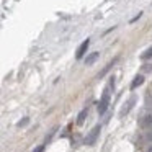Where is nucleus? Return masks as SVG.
Segmentation results:
<instances>
[{
  "label": "nucleus",
  "instance_id": "6",
  "mask_svg": "<svg viewBox=\"0 0 152 152\" xmlns=\"http://www.w3.org/2000/svg\"><path fill=\"white\" fill-rule=\"evenodd\" d=\"M142 83H144V77H142V75H136L134 80L131 82V90H136L139 85H142Z\"/></svg>",
  "mask_w": 152,
  "mask_h": 152
},
{
  "label": "nucleus",
  "instance_id": "7",
  "mask_svg": "<svg viewBox=\"0 0 152 152\" xmlns=\"http://www.w3.org/2000/svg\"><path fill=\"white\" fill-rule=\"evenodd\" d=\"M87 115H88V108H83L82 111L79 113V116H77V124H83V123H85Z\"/></svg>",
  "mask_w": 152,
  "mask_h": 152
},
{
  "label": "nucleus",
  "instance_id": "14",
  "mask_svg": "<svg viewBox=\"0 0 152 152\" xmlns=\"http://www.w3.org/2000/svg\"><path fill=\"white\" fill-rule=\"evenodd\" d=\"M149 137H151V139H152V131H151V134H149Z\"/></svg>",
  "mask_w": 152,
  "mask_h": 152
},
{
  "label": "nucleus",
  "instance_id": "13",
  "mask_svg": "<svg viewBox=\"0 0 152 152\" xmlns=\"http://www.w3.org/2000/svg\"><path fill=\"white\" fill-rule=\"evenodd\" d=\"M147 152H152V145H151V147H147Z\"/></svg>",
  "mask_w": 152,
  "mask_h": 152
},
{
  "label": "nucleus",
  "instance_id": "2",
  "mask_svg": "<svg viewBox=\"0 0 152 152\" xmlns=\"http://www.w3.org/2000/svg\"><path fill=\"white\" fill-rule=\"evenodd\" d=\"M100 131H102V128H100V124L98 126H95V128L92 129V131L87 134V137H85V144L87 145H93L96 142V139H98V136H100Z\"/></svg>",
  "mask_w": 152,
  "mask_h": 152
},
{
  "label": "nucleus",
  "instance_id": "11",
  "mask_svg": "<svg viewBox=\"0 0 152 152\" xmlns=\"http://www.w3.org/2000/svg\"><path fill=\"white\" fill-rule=\"evenodd\" d=\"M43 151H44V145H39V147H36L33 152H43Z\"/></svg>",
  "mask_w": 152,
  "mask_h": 152
},
{
  "label": "nucleus",
  "instance_id": "12",
  "mask_svg": "<svg viewBox=\"0 0 152 152\" xmlns=\"http://www.w3.org/2000/svg\"><path fill=\"white\" fill-rule=\"evenodd\" d=\"M141 17H142V13H139V15H136V17H134V18H132V20H131V21H132V23H134V21H137V20H139V18H141Z\"/></svg>",
  "mask_w": 152,
  "mask_h": 152
},
{
  "label": "nucleus",
  "instance_id": "10",
  "mask_svg": "<svg viewBox=\"0 0 152 152\" xmlns=\"http://www.w3.org/2000/svg\"><path fill=\"white\" fill-rule=\"evenodd\" d=\"M28 123H30V118H23V119H21V121H18V128H23V126H26L28 124Z\"/></svg>",
  "mask_w": 152,
  "mask_h": 152
},
{
  "label": "nucleus",
  "instance_id": "5",
  "mask_svg": "<svg viewBox=\"0 0 152 152\" xmlns=\"http://www.w3.org/2000/svg\"><path fill=\"white\" fill-rule=\"evenodd\" d=\"M98 57H100V53H90L88 56L85 57V66H92Z\"/></svg>",
  "mask_w": 152,
  "mask_h": 152
},
{
  "label": "nucleus",
  "instance_id": "8",
  "mask_svg": "<svg viewBox=\"0 0 152 152\" xmlns=\"http://www.w3.org/2000/svg\"><path fill=\"white\" fill-rule=\"evenodd\" d=\"M115 62H116V59H113V61H111V62H108V64H106V66H105V69H103V70H102V72H100V74H98V75H96V77H98V79H102V77H103V75H105V74H106V72H108V70H110V69H111V67H113V66H115Z\"/></svg>",
  "mask_w": 152,
  "mask_h": 152
},
{
  "label": "nucleus",
  "instance_id": "9",
  "mask_svg": "<svg viewBox=\"0 0 152 152\" xmlns=\"http://www.w3.org/2000/svg\"><path fill=\"white\" fill-rule=\"evenodd\" d=\"M152 57V46L149 48V49H145L144 53H142V56H141V59H144V61H147V59H151Z\"/></svg>",
  "mask_w": 152,
  "mask_h": 152
},
{
  "label": "nucleus",
  "instance_id": "3",
  "mask_svg": "<svg viewBox=\"0 0 152 152\" xmlns=\"http://www.w3.org/2000/svg\"><path fill=\"white\" fill-rule=\"evenodd\" d=\"M134 103H136V96H131V98L128 100V102L123 105V108H121V111H119V118H124L126 115H128L129 111H131V108L134 106Z\"/></svg>",
  "mask_w": 152,
  "mask_h": 152
},
{
  "label": "nucleus",
  "instance_id": "4",
  "mask_svg": "<svg viewBox=\"0 0 152 152\" xmlns=\"http://www.w3.org/2000/svg\"><path fill=\"white\" fill-rule=\"evenodd\" d=\"M88 46H90V39H85L82 44H80L79 49H77V54H75L77 59H82V57L85 56V53H87V49H88Z\"/></svg>",
  "mask_w": 152,
  "mask_h": 152
},
{
  "label": "nucleus",
  "instance_id": "1",
  "mask_svg": "<svg viewBox=\"0 0 152 152\" xmlns=\"http://www.w3.org/2000/svg\"><path fill=\"white\" fill-rule=\"evenodd\" d=\"M108 105H110V90L106 88L105 92H103V95H102V98H100V102H98V113H100V115H103V113L106 111Z\"/></svg>",
  "mask_w": 152,
  "mask_h": 152
}]
</instances>
